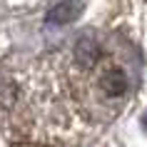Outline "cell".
<instances>
[{
	"label": "cell",
	"mask_w": 147,
	"mask_h": 147,
	"mask_svg": "<svg viewBox=\"0 0 147 147\" xmlns=\"http://www.w3.org/2000/svg\"><path fill=\"white\" fill-rule=\"evenodd\" d=\"M130 90V75L122 62L105 53L97 38H80L70 53L42 60L32 75V102L42 122L62 130H82L105 117Z\"/></svg>",
	"instance_id": "obj_1"
},
{
	"label": "cell",
	"mask_w": 147,
	"mask_h": 147,
	"mask_svg": "<svg viewBox=\"0 0 147 147\" xmlns=\"http://www.w3.org/2000/svg\"><path fill=\"white\" fill-rule=\"evenodd\" d=\"M80 13H82V3H80V0H65V3L55 5V8L47 13L45 20H47V23H53V25H65V23L78 20Z\"/></svg>",
	"instance_id": "obj_2"
}]
</instances>
